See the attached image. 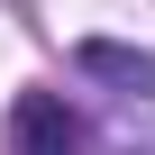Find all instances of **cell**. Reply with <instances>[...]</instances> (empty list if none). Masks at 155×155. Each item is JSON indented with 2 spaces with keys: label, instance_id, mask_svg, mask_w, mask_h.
I'll use <instances>...</instances> for the list:
<instances>
[{
  "label": "cell",
  "instance_id": "7a4b0ae2",
  "mask_svg": "<svg viewBox=\"0 0 155 155\" xmlns=\"http://www.w3.org/2000/svg\"><path fill=\"white\" fill-rule=\"evenodd\" d=\"M73 64L101 73V82H119V91H146V101H155V55H137V46H119V37H82Z\"/></svg>",
  "mask_w": 155,
  "mask_h": 155
},
{
  "label": "cell",
  "instance_id": "6da1fadb",
  "mask_svg": "<svg viewBox=\"0 0 155 155\" xmlns=\"http://www.w3.org/2000/svg\"><path fill=\"white\" fill-rule=\"evenodd\" d=\"M9 146H18V155H91V146H82V119H73L55 91H28V101L9 110Z\"/></svg>",
  "mask_w": 155,
  "mask_h": 155
}]
</instances>
